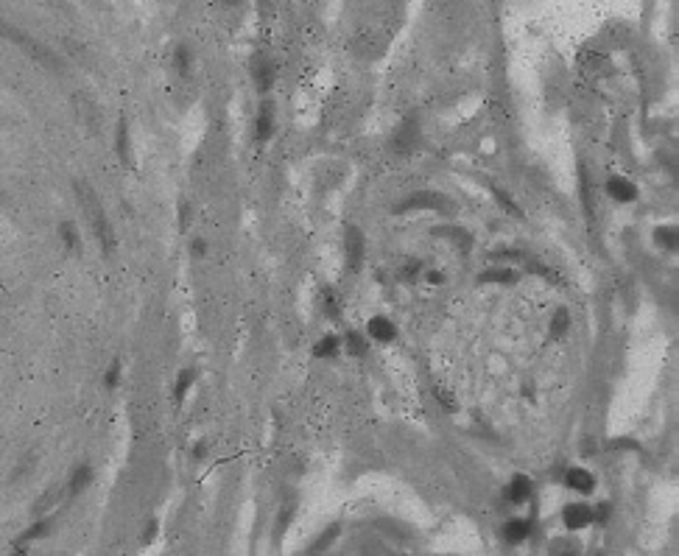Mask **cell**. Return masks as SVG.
<instances>
[{
	"label": "cell",
	"mask_w": 679,
	"mask_h": 556,
	"mask_svg": "<svg viewBox=\"0 0 679 556\" xmlns=\"http://www.w3.org/2000/svg\"><path fill=\"white\" fill-rule=\"evenodd\" d=\"M271 126H274V109H271V104H263L260 106V115H257V137L260 140H268Z\"/></svg>",
	"instance_id": "obj_10"
},
{
	"label": "cell",
	"mask_w": 679,
	"mask_h": 556,
	"mask_svg": "<svg viewBox=\"0 0 679 556\" xmlns=\"http://www.w3.org/2000/svg\"><path fill=\"white\" fill-rule=\"evenodd\" d=\"M118 154L123 162H129V126L126 123L118 126Z\"/></svg>",
	"instance_id": "obj_14"
},
{
	"label": "cell",
	"mask_w": 679,
	"mask_h": 556,
	"mask_svg": "<svg viewBox=\"0 0 679 556\" xmlns=\"http://www.w3.org/2000/svg\"><path fill=\"white\" fill-rule=\"evenodd\" d=\"M0 36L8 39V42H14V45H20L31 59L42 62L45 67H56V59H53V53H50L45 45H39L36 39H31L28 34H22L20 28H14V25H8V22H3V20H0Z\"/></svg>",
	"instance_id": "obj_2"
},
{
	"label": "cell",
	"mask_w": 679,
	"mask_h": 556,
	"mask_svg": "<svg viewBox=\"0 0 679 556\" xmlns=\"http://www.w3.org/2000/svg\"><path fill=\"white\" fill-rule=\"evenodd\" d=\"M50 534V520H39V523H34L31 529H25L17 540H14V545L11 548H20V551H28V545L31 543H36V540H42V537H48Z\"/></svg>",
	"instance_id": "obj_4"
},
{
	"label": "cell",
	"mask_w": 679,
	"mask_h": 556,
	"mask_svg": "<svg viewBox=\"0 0 679 556\" xmlns=\"http://www.w3.org/2000/svg\"><path fill=\"white\" fill-rule=\"evenodd\" d=\"M62 235H64V244H67L70 249L78 244V235H76V227H73V224H64V227H62Z\"/></svg>",
	"instance_id": "obj_17"
},
{
	"label": "cell",
	"mask_w": 679,
	"mask_h": 556,
	"mask_svg": "<svg viewBox=\"0 0 679 556\" xmlns=\"http://www.w3.org/2000/svg\"><path fill=\"white\" fill-rule=\"evenodd\" d=\"M193 372H185L182 377H179V386H177V400H182L185 394H188V389H191V383H193Z\"/></svg>",
	"instance_id": "obj_16"
},
{
	"label": "cell",
	"mask_w": 679,
	"mask_h": 556,
	"mask_svg": "<svg viewBox=\"0 0 679 556\" xmlns=\"http://www.w3.org/2000/svg\"><path fill=\"white\" fill-rule=\"evenodd\" d=\"M528 534H531V526H528L526 520H512V523L506 526V540H509L512 545L523 543V540H526Z\"/></svg>",
	"instance_id": "obj_11"
},
{
	"label": "cell",
	"mask_w": 679,
	"mask_h": 556,
	"mask_svg": "<svg viewBox=\"0 0 679 556\" xmlns=\"http://www.w3.org/2000/svg\"><path fill=\"white\" fill-rule=\"evenodd\" d=\"M483 279H489V282H506V279H512V272H486Z\"/></svg>",
	"instance_id": "obj_22"
},
{
	"label": "cell",
	"mask_w": 679,
	"mask_h": 556,
	"mask_svg": "<svg viewBox=\"0 0 679 556\" xmlns=\"http://www.w3.org/2000/svg\"><path fill=\"white\" fill-rule=\"evenodd\" d=\"M565 481H568V487L576 489V492H590V489H593V475H590L587 470H582V467L570 470V473L565 475Z\"/></svg>",
	"instance_id": "obj_8"
},
{
	"label": "cell",
	"mask_w": 679,
	"mask_h": 556,
	"mask_svg": "<svg viewBox=\"0 0 679 556\" xmlns=\"http://www.w3.org/2000/svg\"><path fill=\"white\" fill-rule=\"evenodd\" d=\"M347 252H350V260H352V263H361V258H364V238H361L358 230L350 232V238H347Z\"/></svg>",
	"instance_id": "obj_13"
},
{
	"label": "cell",
	"mask_w": 679,
	"mask_h": 556,
	"mask_svg": "<svg viewBox=\"0 0 679 556\" xmlns=\"http://www.w3.org/2000/svg\"><path fill=\"white\" fill-rule=\"evenodd\" d=\"M90 478H92V470H90L87 464H81V467H76V473L70 475V484H67V492H70V495H78L81 489H87V484H90Z\"/></svg>",
	"instance_id": "obj_9"
},
{
	"label": "cell",
	"mask_w": 679,
	"mask_h": 556,
	"mask_svg": "<svg viewBox=\"0 0 679 556\" xmlns=\"http://www.w3.org/2000/svg\"><path fill=\"white\" fill-rule=\"evenodd\" d=\"M350 352H355V355H364L366 352V344L358 338V335H350Z\"/></svg>",
	"instance_id": "obj_20"
},
{
	"label": "cell",
	"mask_w": 679,
	"mask_h": 556,
	"mask_svg": "<svg viewBox=\"0 0 679 556\" xmlns=\"http://www.w3.org/2000/svg\"><path fill=\"white\" fill-rule=\"evenodd\" d=\"M254 78H257V87L260 90H266L268 84H271V78H274V67H271V62L268 59H257V64H254Z\"/></svg>",
	"instance_id": "obj_12"
},
{
	"label": "cell",
	"mask_w": 679,
	"mask_h": 556,
	"mask_svg": "<svg viewBox=\"0 0 679 556\" xmlns=\"http://www.w3.org/2000/svg\"><path fill=\"white\" fill-rule=\"evenodd\" d=\"M369 335L375 338V341H380V344H386V341H392L395 335H397V330H395V324L389 321V319H372L369 321Z\"/></svg>",
	"instance_id": "obj_5"
},
{
	"label": "cell",
	"mask_w": 679,
	"mask_h": 556,
	"mask_svg": "<svg viewBox=\"0 0 679 556\" xmlns=\"http://www.w3.org/2000/svg\"><path fill=\"white\" fill-rule=\"evenodd\" d=\"M607 188H610V196L618 199V202H632V199L638 196V190H635V185H632L629 179H618V176H615V179H610Z\"/></svg>",
	"instance_id": "obj_7"
},
{
	"label": "cell",
	"mask_w": 679,
	"mask_h": 556,
	"mask_svg": "<svg viewBox=\"0 0 679 556\" xmlns=\"http://www.w3.org/2000/svg\"><path fill=\"white\" fill-rule=\"evenodd\" d=\"M559 556H573V554H559Z\"/></svg>",
	"instance_id": "obj_24"
},
{
	"label": "cell",
	"mask_w": 679,
	"mask_h": 556,
	"mask_svg": "<svg viewBox=\"0 0 679 556\" xmlns=\"http://www.w3.org/2000/svg\"><path fill=\"white\" fill-rule=\"evenodd\" d=\"M565 330H568V313L559 310L556 319H554V333H565Z\"/></svg>",
	"instance_id": "obj_19"
},
{
	"label": "cell",
	"mask_w": 679,
	"mask_h": 556,
	"mask_svg": "<svg viewBox=\"0 0 679 556\" xmlns=\"http://www.w3.org/2000/svg\"><path fill=\"white\" fill-rule=\"evenodd\" d=\"M76 193H78V202H81V207H84V213H87V218H90V224H92V230H95V235H98L104 252L112 255V252H115V235H112V227H109V221H107V213H104L98 196H95L92 188L84 185V182L76 185Z\"/></svg>",
	"instance_id": "obj_1"
},
{
	"label": "cell",
	"mask_w": 679,
	"mask_h": 556,
	"mask_svg": "<svg viewBox=\"0 0 679 556\" xmlns=\"http://www.w3.org/2000/svg\"><path fill=\"white\" fill-rule=\"evenodd\" d=\"M562 520H565V526L573 529V531H576V529H584V526L593 523V509L584 506V503H570V506L565 509Z\"/></svg>",
	"instance_id": "obj_3"
},
{
	"label": "cell",
	"mask_w": 679,
	"mask_h": 556,
	"mask_svg": "<svg viewBox=\"0 0 679 556\" xmlns=\"http://www.w3.org/2000/svg\"><path fill=\"white\" fill-rule=\"evenodd\" d=\"M118 377H121V363L115 361V363L109 366V372H107V377H104V383H107V386H115V383H118Z\"/></svg>",
	"instance_id": "obj_18"
},
{
	"label": "cell",
	"mask_w": 679,
	"mask_h": 556,
	"mask_svg": "<svg viewBox=\"0 0 679 556\" xmlns=\"http://www.w3.org/2000/svg\"><path fill=\"white\" fill-rule=\"evenodd\" d=\"M336 534H338L336 529H333V531H324V534H322V540L316 543V548H313V551H316V554H319V551H324V548H327V543H333V537H336Z\"/></svg>",
	"instance_id": "obj_21"
},
{
	"label": "cell",
	"mask_w": 679,
	"mask_h": 556,
	"mask_svg": "<svg viewBox=\"0 0 679 556\" xmlns=\"http://www.w3.org/2000/svg\"><path fill=\"white\" fill-rule=\"evenodd\" d=\"M336 349H338V341H336V338H322L319 347H316V355H319V358H324V355H336Z\"/></svg>",
	"instance_id": "obj_15"
},
{
	"label": "cell",
	"mask_w": 679,
	"mask_h": 556,
	"mask_svg": "<svg viewBox=\"0 0 679 556\" xmlns=\"http://www.w3.org/2000/svg\"><path fill=\"white\" fill-rule=\"evenodd\" d=\"M506 495H509L512 503H523V501H528V498H531V481H528L526 475H517L514 481H509Z\"/></svg>",
	"instance_id": "obj_6"
},
{
	"label": "cell",
	"mask_w": 679,
	"mask_h": 556,
	"mask_svg": "<svg viewBox=\"0 0 679 556\" xmlns=\"http://www.w3.org/2000/svg\"><path fill=\"white\" fill-rule=\"evenodd\" d=\"M154 534H157V523L151 520V523L146 526V534H143V543H151V540H154Z\"/></svg>",
	"instance_id": "obj_23"
}]
</instances>
